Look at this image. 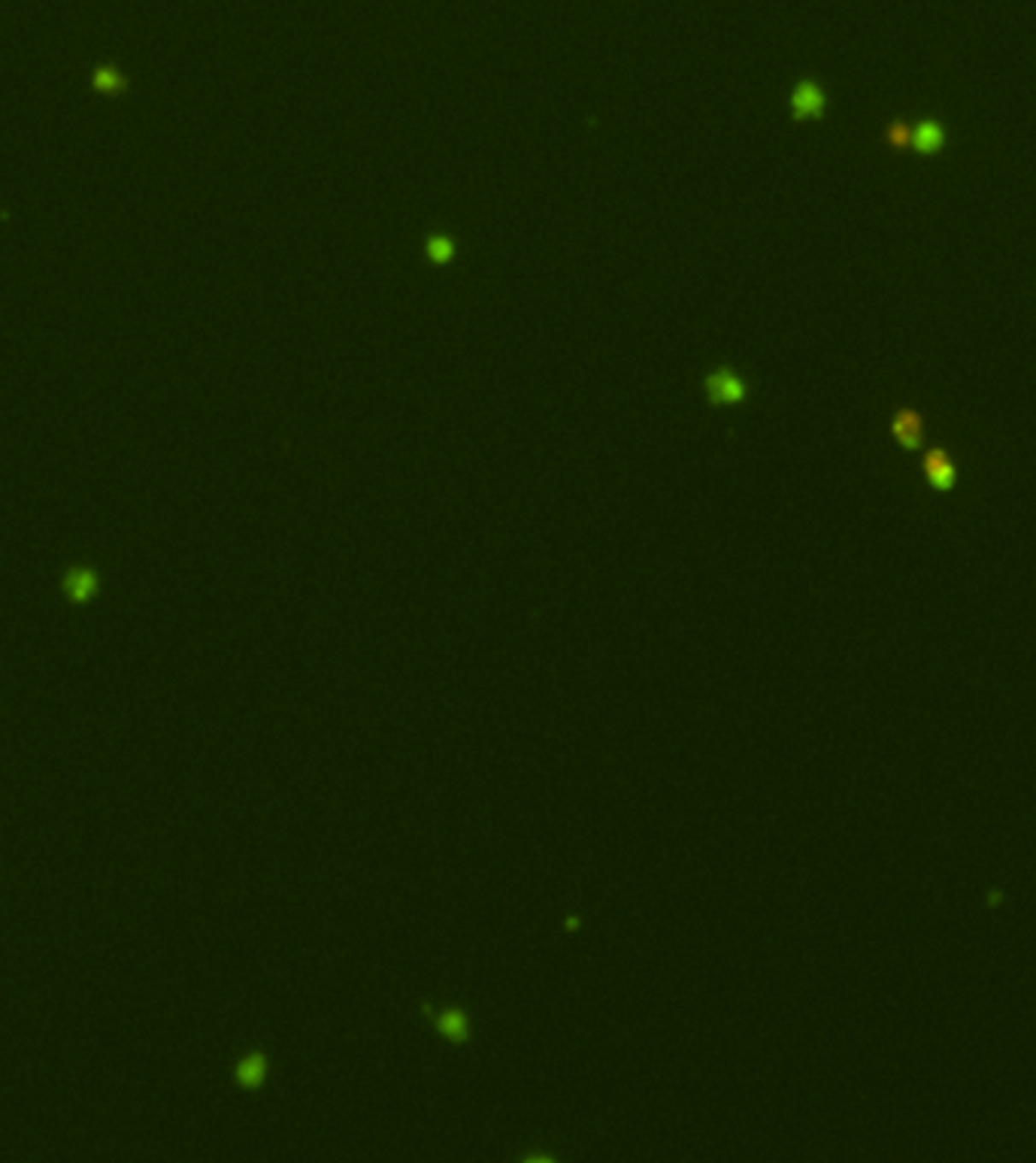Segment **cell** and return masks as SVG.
Returning <instances> with one entry per match:
<instances>
[{
  "label": "cell",
  "mask_w": 1036,
  "mask_h": 1163,
  "mask_svg": "<svg viewBox=\"0 0 1036 1163\" xmlns=\"http://www.w3.org/2000/svg\"><path fill=\"white\" fill-rule=\"evenodd\" d=\"M103 591V576L91 564H70L61 573V597L74 606H88Z\"/></svg>",
  "instance_id": "obj_1"
},
{
  "label": "cell",
  "mask_w": 1036,
  "mask_h": 1163,
  "mask_svg": "<svg viewBox=\"0 0 1036 1163\" xmlns=\"http://www.w3.org/2000/svg\"><path fill=\"white\" fill-rule=\"evenodd\" d=\"M791 113L794 119H818L824 113V91L815 82H800L791 94Z\"/></svg>",
  "instance_id": "obj_2"
},
{
  "label": "cell",
  "mask_w": 1036,
  "mask_h": 1163,
  "mask_svg": "<svg viewBox=\"0 0 1036 1163\" xmlns=\"http://www.w3.org/2000/svg\"><path fill=\"white\" fill-rule=\"evenodd\" d=\"M709 397L715 403H739L745 397V382L739 379L737 373L718 370L709 376Z\"/></svg>",
  "instance_id": "obj_3"
},
{
  "label": "cell",
  "mask_w": 1036,
  "mask_h": 1163,
  "mask_svg": "<svg viewBox=\"0 0 1036 1163\" xmlns=\"http://www.w3.org/2000/svg\"><path fill=\"white\" fill-rule=\"evenodd\" d=\"M91 88L97 94L115 97V94L127 91V79L115 64H100V67H94V73H91Z\"/></svg>",
  "instance_id": "obj_4"
},
{
  "label": "cell",
  "mask_w": 1036,
  "mask_h": 1163,
  "mask_svg": "<svg viewBox=\"0 0 1036 1163\" xmlns=\"http://www.w3.org/2000/svg\"><path fill=\"white\" fill-rule=\"evenodd\" d=\"M894 437H897V443L904 449H915L918 443H921V419H918V413H912V409H904V413H897V419H894Z\"/></svg>",
  "instance_id": "obj_5"
},
{
  "label": "cell",
  "mask_w": 1036,
  "mask_h": 1163,
  "mask_svg": "<svg viewBox=\"0 0 1036 1163\" xmlns=\"http://www.w3.org/2000/svg\"><path fill=\"white\" fill-rule=\"evenodd\" d=\"M912 146L918 149V152H924V155H930V152H939L943 149V143H945V133H943V127L937 125V121H921V125L912 131Z\"/></svg>",
  "instance_id": "obj_6"
},
{
  "label": "cell",
  "mask_w": 1036,
  "mask_h": 1163,
  "mask_svg": "<svg viewBox=\"0 0 1036 1163\" xmlns=\"http://www.w3.org/2000/svg\"><path fill=\"white\" fill-rule=\"evenodd\" d=\"M927 476H930V482L937 488H951V482H955V467H951V461H949V455H943V452H930L927 455Z\"/></svg>",
  "instance_id": "obj_7"
},
{
  "label": "cell",
  "mask_w": 1036,
  "mask_h": 1163,
  "mask_svg": "<svg viewBox=\"0 0 1036 1163\" xmlns=\"http://www.w3.org/2000/svg\"><path fill=\"white\" fill-rule=\"evenodd\" d=\"M264 1072H267L264 1057L249 1054V1057H243V1060L237 1064V1082L243 1084V1088H258L261 1078H264Z\"/></svg>",
  "instance_id": "obj_8"
},
{
  "label": "cell",
  "mask_w": 1036,
  "mask_h": 1163,
  "mask_svg": "<svg viewBox=\"0 0 1036 1163\" xmlns=\"http://www.w3.org/2000/svg\"><path fill=\"white\" fill-rule=\"evenodd\" d=\"M427 255H431L437 264H443V261H449L452 258V239H443V237H433L431 243H427Z\"/></svg>",
  "instance_id": "obj_9"
},
{
  "label": "cell",
  "mask_w": 1036,
  "mask_h": 1163,
  "mask_svg": "<svg viewBox=\"0 0 1036 1163\" xmlns=\"http://www.w3.org/2000/svg\"><path fill=\"white\" fill-rule=\"evenodd\" d=\"M909 140H912V133L906 131V125H904V121H894V125L888 127V143H891V146H894V149H904V146H906V143H909Z\"/></svg>",
  "instance_id": "obj_10"
}]
</instances>
